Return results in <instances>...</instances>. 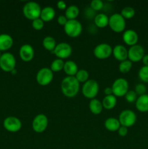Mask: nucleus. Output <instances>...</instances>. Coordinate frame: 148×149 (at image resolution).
<instances>
[{"mask_svg":"<svg viewBox=\"0 0 148 149\" xmlns=\"http://www.w3.org/2000/svg\"><path fill=\"white\" fill-rule=\"evenodd\" d=\"M120 15L124 17L125 20H129L131 19L135 15V10L132 7L130 6H126L122 9L120 12Z\"/></svg>","mask_w":148,"mask_h":149,"instance_id":"29","label":"nucleus"},{"mask_svg":"<svg viewBox=\"0 0 148 149\" xmlns=\"http://www.w3.org/2000/svg\"><path fill=\"white\" fill-rule=\"evenodd\" d=\"M132 68V62L129 60H126L120 63L118 66V69L120 72L123 73V74H126L129 71H131Z\"/></svg>","mask_w":148,"mask_h":149,"instance_id":"31","label":"nucleus"},{"mask_svg":"<svg viewBox=\"0 0 148 149\" xmlns=\"http://www.w3.org/2000/svg\"><path fill=\"white\" fill-rule=\"evenodd\" d=\"M34 49L29 44H25L20 47L19 55L22 61L25 62H30L34 58Z\"/></svg>","mask_w":148,"mask_h":149,"instance_id":"15","label":"nucleus"},{"mask_svg":"<svg viewBox=\"0 0 148 149\" xmlns=\"http://www.w3.org/2000/svg\"><path fill=\"white\" fill-rule=\"evenodd\" d=\"M14 41L8 33L0 34V52H5L12 47Z\"/></svg>","mask_w":148,"mask_h":149,"instance_id":"18","label":"nucleus"},{"mask_svg":"<svg viewBox=\"0 0 148 149\" xmlns=\"http://www.w3.org/2000/svg\"><path fill=\"white\" fill-rule=\"evenodd\" d=\"M94 25L97 28H102L106 27L109 24V17L104 13H99L94 16Z\"/></svg>","mask_w":148,"mask_h":149,"instance_id":"22","label":"nucleus"},{"mask_svg":"<svg viewBox=\"0 0 148 149\" xmlns=\"http://www.w3.org/2000/svg\"><path fill=\"white\" fill-rule=\"evenodd\" d=\"M129 82L124 78H118L113 81L112 84L113 95L115 97H123L129 91Z\"/></svg>","mask_w":148,"mask_h":149,"instance_id":"7","label":"nucleus"},{"mask_svg":"<svg viewBox=\"0 0 148 149\" xmlns=\"http://www.w3.org/2000/svg\"><path fill=\"white\" fill-rule=\"evenodd\" d=\"M73 52L72 47L66 42H60L57 44L55 49H54L52 53L55 54L56 57L59 59H66L69 58Z\"/></svg>","mask_w":148,"mask_h":149,"instance_id":"13","label":"nucleus"},{"mask_svg":"<svg viewBox=\"0 0 148 149\" xmlns=\"http://www.w3.org/2000/svg\"><path fill=\"white\" fill-rule=\"evenodd\" d=\"M135 93H136V95L139 96L143 95L146 94L147 92V87L142 83H139V84H136V87H135Z\"/></svg>","mask_w":148,"mask_h":149,"instance_id":"36","label":"nucleus"},{"mask_svg":"<svg viewBox=\"0 0 148 149\" xmlns=\"http://www.w3.org/2000/svg\"><path fill=\"white\" fill-rule=\"evenodd\" d=\"M64 64H65V62L63 61V60L56 58L51 63L50 69L52 70V72H59L63 70Z\"/></svg>","mask_w":148,"mask_h":149,"instance_id":"28","label":"nucleus"},{"mask_svg":"<svg viewBox=\"0 0 148 149\" xmlns=\"http://www.w3.org/2000/svg\"><path fill=\"white\" fill-rule=\"evenodd\" d=\"M79 8L76 5H70L65 10V17L68 20H76L77 17L79 15Z\"/></svg>","mask_w":148,"mask_h":149,"instance_id":"26","label":"nucleus"},{"mask_svg":"<svg viewBox=\"0 0 148 149\" xmlns=\"http://www.w3.org/2000/svg\"><path fill=\"white\" fill-rule=\"evenodd\" d=\"M55 15H56V12H55V9L50 6H47V7H45L41 9L40 18L44 22H49L55 18Z\"/></svg>","mask_w":148,"mask_h":149,"instance_id":"20","label":"nucleus"},{"mask_svg":"<svg viewBox=\"0 0 148 149\" xmlns=\"http://www.w3.org/2000/svg\"><path fill=\"white\" fill-rule=\"evenodd\" d=\"M120 125L126 127H132L136 122V115L130 109H126L120 112L118 117Z\"/></svg>","mask_w":148,"mask_h":149,"instance_id":"9","label":"nucleus"},{"mask_svg":"<svg viewBox=\"0 0 148 149\" xmlns=\"http://www.w3.org/2000/svg\"><path fill=\"white\" fill-rule=\"evenodd\" d=\"M3 127L10 132H17L22 128V122L20 119L16 116H10L4 119Z\"/></svg>","mask_w":148,"mask_h":149,"instance_id":"11","label":"nucleus"},{"mask_svg":"<svg viewBox=\"0 0 148 149\" xmlns=\"http://www.w3.org/2000/svg\"><path fill=\"white\" fill-rule=\"evenodd\" d=\"M16 59L14 55L10 52H4L0 58V68L4 72L11 73L15 69Z\"/></svg>","mask_w":148,"mask_h":149,"instance_id":"3","label":"nucleus"},{"mask_svg":"<svg viewBox=\"0 0 148 149\" xmlns=\"http://www.w3.org/2000/svg\"><path fill=\"white\" fill-rule=\"evenodd\" d=\"M60 87L64 95L68 97H73L79 92L80 83L75 77L67 76L61 81Z\"/></svg>","mask_w":148,"mask_h":149,"instance_id":"1","label":"nucleus"},{"mask_svg":"<svg viewBox=\"0 0 148 149\" xmlns=\"http://www.w3.org/2000/svg\"><path fill=\"white\" fill-rule=\"evenodd\" d=\"M139 40L138 33L133 29H127L124 31L123 34V41L126 45L131 47L135 45H137Z\"/></svg>","mask_w":148,"mask_h":149,"instance_id":"16","label":"nucleus"},{"mask_svg":"<svg viewBox=\"0 0 148 149\" xmlns=\"http://www.w3.org/2000/svg\"><path fill=\"white\" fill-rule=\"evenodd\" d=\"M102 106L104 109H107V110H111L117 104V98L113 95H106L105 97L103 98L102 101Z\"/></svg>","mask_w":148,"mask_h":149,"instance_id":"25","label":"nucleus"},{"mask_svg":"<svg viewBox=\"0 0 148 149\" xmlns=\"http://www.w3.org/2000/svg\"><path fill=\"white\" fill-rule=\"evenodd\" d=\"M139 78L144 82L148 83V66L143 65L138 73Z\"/></svg>","mask_w":148,"mask_h":149,"instance_id":"32","label":"nucleus"},{"mask_svg":"<svg viewBox=\"0 0 148 149\" xmlns=\"http://www.w3.org/2000/svg\"><path fill=\"white\" fill-rule=\"evenodd\" d=\"M135 106L139 111L142 113L148 112V95L145 94L139 96L135 102Z\"/></svg>","mask_w":148,"mask_h":149,"instance_id":"19","label":"nucleus"},{"mask_svg":"<svg viewBox=\"0 0 148 149\" xmlns=\"http://www.w3.org/2000/svg\"><path fill=\"white\" fill-rule=\"evenodd\" d=\"M118 135L121 137L126 136L128 134V128L126 127H123L120 125V128H119L118 130Z\"/></svg>","mask_w":148,"mask_h":149,"instance_id":"37","label":"nucleus"},{"mask_svg":"<svg viewBox=\"0 0 148 149\" xmlns=\"http://www.w3.org/2000/svg\"><path fill=\"white\" fill-rule=\"evenodd\" d=\"M44 26V22L39 17V18L35 19L32 21V27L36 31H40Z\"/></svg>","mask_w":148,"mask_h":149,"instance_id":"35","label":"nucleus"},{"mask_svg":"<svg viewBox=\"0 0 148 149\" xmlns=\"http://www.w3.org/2000/svg\"><path fill=\"white\" fill-rule=\"evenodd\" d=\"M89 110L94 115H98L102 113L103 109L102 103L100 100H97V99L94 98L91 99L90 100L89 103Z\"/></svg>","mask_w":148,"mask_h":149,"instance_id":"24","label":"nucleus"},{"mask_svg":"<svg viewBox=\"0 0 148 149\" xmlns=\"http://www.w3.org/2000/svg\"><path fill=\"white\" fill-rule=\"evenodd\" d=\"M108 26L112 31L116 33H120L126 29V20L120 13H114L109 17Z\"/></svg>","mask_w":148,"mask_h":149,"instance_id":"4","label":"nucleus"},{"mask_svg":"<svg viewBox=\"0 0 148 149\" xmlns=\"http://www.w3.org/2000/svg\"><path fill=\"white\" fill-rule=\"evenodd\" d=\"M104 7V3L101 0H92L90 3V8L94 11H100Z\"/></svg>","mask_w":148,"mask_h":149,"instance_id":"33","label":"nucleus"},{"mask_svg":"<svg viewBox=\"0 0 148 149\" xmlns=\"http://www.w3.org/2000/svg\"><path fill=\"white\" fill-rule=\"evenodd\" d=\"M11 74H17V71H16V69H14V70H13V71H12V72H11Z\"/></svg>","mask_w":148,"mask_h":149,"instance_id":"42","label":"nucleus"},{"mask_svg":"<svg viewBox=\"0 0 148 149\" xmlns=\"http://www.w3.org/2000/svg\"><path fill=\"white\" fill-rule=\"evenodd\" d=\"M145 56V49L140 45H135L128 49V58L131 62H139Z\"/></svg>","mask_w":148,"mask_h":149,"instance_id":"14","label":"nucleus"},{"mask_svg":"<svg viewBox=\"0 0 148 149\" xmlns=\"http://www.w3.org/2000/svg\"><path fill=\"white\" fill-rule=\"evenodd\" d=\"M64 31L70 37L76 38L82 33V24L78 20H69L64 26Z\"/></svg>","mask_w":148,"mask_h":149,"instance_id":"6","label":"nucleus"},{"mask_svg":"<svg viewBox=\"0 0 148 149\" xmlns=\"http://www.w3.org/2000/svg\"><path fill=\"white\" fill-rule=\"evenodd\" d=\"M54 78V74L50 68L44 67L37 72L36 80L38 84L41 86H46L50 84Z\"/></svg>","mask_w":148,"mask_h":149,"instance_id":"8","label":"nucleus"},{"mask_svg":"<svg viewBox=\"0 0 148 149\" xmlns=\"http://www.w3.org/2000/svg\"><path fill=\"white\" fill-rule=\"evenodd\" d=\"M57 6L58 8L61 10H66L67 9V4L64 1H57Z\"/></svg>","mask_w":148,"mask_h":149,"instance_id":"39","label":"nucleus"},{"mask_svg":"<svg viewBox=\"0 0 148 149\" xmlns=\"http://www.w3.org/2000/svg\"><path fill=\"white\" fill-rule=\"evenodd\" d=\"M104 127L110 132H115L118 130L120 127L118 119L114 117H109L104 121Z\"/></svg>","mask_w":148,"mask_h":149,"instance_id":"23","label":"nucleus"},{"mask_svg":"<svg viewBox=\"0 0 148 149\" xmlns=\"http://www.w3.org/2000/svg\"><path fill=\"white\" fill-rule=\"evenodd\" d=\"M42 45H43L44 48L46 49V50L49 51V52H53L54 49H55L57 46L56 40L54 37L51 36H47L44 37L42 41Z\"/></svg>","mask_w":148,"mask_h":149,"instance_id":"27","label":"nucleus"},{"mask_svg":"<svg viewBox=\"0 0 148 149\" xmlns=\"http://www.w3.org/2000/svg\"><path fill=\"white\" fill-rule=\"evenodd\" d=\"M23 13L26 18L33 21L40 17L41 8L40 4L36 1H28L23 6Z\"/></svg>","mask_w":148,"mask_h":149,"instance_id":"2","label":"nucleus"},{"mask_svg":"<svg viewBox=\"0 0 148 149\" xmlns=\"http://www.w3.org/2000/svg\"><path fill=\"white\" fill-rule=\"evenodd\" d=\"M68 19H67V17H65V15H61L58 16L57 17V23H59L60 26H64L65 24H66V23L68 22Z\"/></svg>","mask_w":148,"mask_h":149,"instance_id":"38","label":"nucleus"},{"mask_svg":"<svg viewBox=\"0 0 148 149\" xmlns=\"http://www.w3.org/2000/svg\"><path fill=\"white\" fill-rule=\"evenodd\" d=\"M64 71L69 77H75L78 71V67L76 63L73 61H68L64 64Z\"/></svg>","mask_w":148,"mask_h":149,"instance_id":"21","label":"nucleus"},{"mask_svg":"<svg viewBox=\"0 0 148 149\" xmlns=\"http://www.w3.org/2000/svg\"><path fill=\"white\" fill-rule=\"evenodd\" d=\"M1 52H0V58H1Z\"/></svg>","mask_w":148,"mask_h":149,"instance_id":"43","label":"nucleus"},{"mask_svg":"<svg viewBox=\"0 0 148 149\" xmlns=\"http://www.w3.org/2000/svg\"><path fill=\"white\" fill-rule=\"evenodd\" d=\"M99 84L96 80L89 79L83 84L82 91L83 95L88 99H94L99 93Z\"/></svg>","mask_w":148,"mask_h":149,"instance_id":"5","label":"nucleus"},{"mask_svg":"<svg viewBox=\"0 0 148 149\" xmlns=\"http://www.w3.org/2000/svg\"><path fill=\"white\" fill-rule=\"evenodd\" d=\"M104 93L106 95H113V90L111 87H106L104 90Z\"/></svg>","mask_w":148,"mask_h":149,"instance_id":"40","label":"nucleus"},{"mask_svg":"<svg viewBox=\"0 0 148 149\" xmlns=\"http://www.w3.org/2000/svg\"><path fill=\"white\" fill-rule=\"evenodd\" d=\"M48 118L44 113H39L36 115L32 122V128L33 131L37 133H41L44 132L48 126Z\"/></svg>","mask_w":148,"mask_h":149,"instance_id":"10","label":"nucleus"},{"mask_svg":"<svg viewBox=\"0 0 148 149\" xmlns=\"http://www.w3.org/2000/svg\"><path fill=\"white\" fill-rule=\"evenodd\" d=\"M124 97L128 103H132L136 102V99H137V95L135 93L134 90H129Z\"/></svg>","mask_w":148,"mask_h":149,"instance_id":"34","label":"nucleus"},{"mask_svg":"<svg viewBox=\"0 0 148 149\" xmlns=\"http://www.w3.org/2000/svg\"><path fill=\"white\" fill-rule=\"evenodd\" d=\"M113 55L116 60L120 62L126 61L128 58V49L122 45H117L113 48Z\"/></svg>","mask_w":148,"mask_h":149,"instance_id":"17","label":"nucleus"},{"mask_svg":"<svg viewBox=\"0 0 148 149\" xmlns=\"http://www.w3.org/2000/svg\"><path fill=\"white\" fill-rule=\"evenodd\" d=\"M113 54V48L109 44L101 43L97 45L94 49V55L100 60L108 58Z\"/></svg>","mask_w":148,"mask_h":149,"instance_id":"12","label":"nucleus"},{"mask_svg":"<svg viewBox=\"0 0 148 149\" xmlns=\"http://www.w3.org/2000/svg\"><path fill=\"white\" fill-rule=\"evenodd\" d=\"M89 72L85 69H78V72L75 76L79 83H85L89 80Z\"/></svg>","mask_w":148,"mask_h":149,"instance_id":"30","label":"nucleus"},{"mask_svg":"<svg viewBox=\"0 0 148 149\" xmlns=\"http://www.w3.org/2000/svg\"><path fill=\"white\" fill-rule=\"evenodd\" d=\"M142 63H143L144 65L145 66H148V54L147 55H145V56L142 58Z\"/></svg>","mask_w":148,"mask_h":149,"instance_id":"41","label":"nucleus"}]
</instances>
